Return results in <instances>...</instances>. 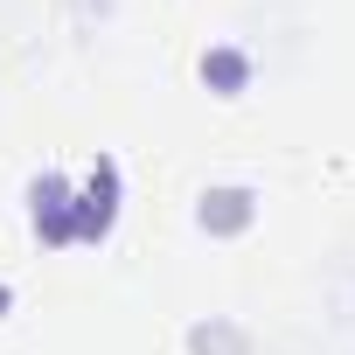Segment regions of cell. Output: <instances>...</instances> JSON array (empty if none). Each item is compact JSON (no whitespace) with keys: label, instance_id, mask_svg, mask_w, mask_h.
Wrapping results in <instances>:
<instances>
[{"label":"cell","instance_id":"3","mask_svg":"<svg viewBox=\"0 0 355 355\" xmlns=\"http://www.w3.org/2000/svg\"><path fill=\"white\" fill-rule=\"evenodd\" d=\"M0 306H8V293H0Z\"/></svg>","mask_w":355,"mask_h":355},{"label":"cell","instance_id":"1","mask_svg":"<svg viewBox=\"0 0 355 355\" xmlns=\"http://www.w3.org/2000/svg\"><path fill=\"white\" fill-rule=\"evenodd\" d=\"M244 216H251V196H244V189H223V196L202 202V223H216V230H237Z\"/></svg>","mask_w":355,"mask_h":355},{"label":"cell","instance_id":"2","mask_svg":"<svg viewBox=\"0 0 355 355\" xmlns=\"http://www.w3.org/2000/svg\"><path fill=\"white\" fill-rule=\"evenodd\" d=\"M202 77H216V84H237V77H244V63H237V56H209V63H202Z\"/></svg>","mask_w":355,"mask_h":355}]
</instances>
